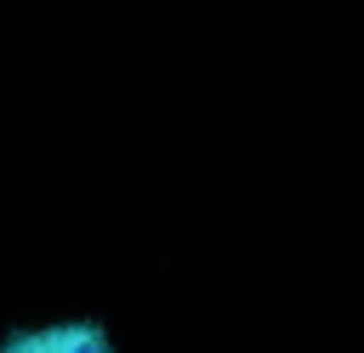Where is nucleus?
Listing matches in <instances>:
<instances>
[{"instance_id": "f257e3e1", "label": "nucleus", "mask_w": 364, "mask_h": 353, "mask_svg": "<svg viewBox=\"0 0 364 353\" xmlns=\"http://www.w3.org/2000/svg\"><path fill=\"white\" fill-rule=\"evenodd\" d=\"M0 353H114L102 325H46V330H17L6 336Z\"/></svg>"}]
</instances>
